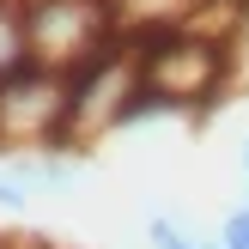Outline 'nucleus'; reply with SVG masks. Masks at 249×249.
Instances as JSON below:
<instances>
[{
  "instance_id": "nucleus-12",
  "label": "nucleus",
  "mask_w": 249,
  "mask_h": 249,
  "mask_svg": "<svg viewBox=\"0 0 249 249\" xmlns=\"http://www.w3.org/2000/svg\"><path fill=\"white\" fill-rule=\"evenodd\" d=\"M18 6H24V0H18Z\"/></svg>"
},
{
  "instance_id": "nucleus-3",
  "label": "nucleus",
  "mask_w": 249,
  "mask_h": 249,
  "mask_svg": "<svg viewBox=\"0 0 249 249\" xmlns=\"http://www.w3.org/2000/svg\"><path fill=\"white\" fill-rule=\"evenodd\" d=\"M24 31H31V61L61 79L85 73L122 43L109 0H24Z\"/></svg>"
},
{
  "instance_id": "nucleus-7",
  "label": "nucleus",
  "mask_w": 249,
  "mask_h": 249,
  "mask_svg": "<svg viewBox=\"0 0 249 249\" xmlns=\"http://www.w3.org/2000/svg\"><path fill=\"white\" fill-rule=\"evenodd\" d=\"M24 67H36L31 61V31H24V6L18 0H0V85L18 79Z\"/></svg>"
},
{
  "instance_id": "nucleus-5",
  "label": "nucleus",
  "mask_w": 249,
  "mask_h": 249,
  "mask_svg": "<svg viewBox=\"0 0 249 249\" xmlns=\"http://www.w3.org/2000/svg\"><path fill=\"white\" fill-rule=\"evenodd\" d=\"M0 177L18 182L24 195H73L85 177L79 152H31V158H0Z\"/></svg>"
},
{
  "instance_id": "nucleus-11",
  "label": "nucleus",
  "mask_w": 249,
  "mask_h": 249,
  "mask_svg": "<svg viewBox=\"0 0 249 249\" xmlns=\"http://www.w3.org/2000/svg\"><path fill=\"white\" fill-rule=\"evenodd\" d=\"M243 177H249V140H243Z\"/></svg>"
},
{
  "instance_id": "nucleus-4",
  "label": "nucleus",
  "mask_w": 249,
  "mask_h": 249,
  "mask_svg": "<svg viewBox=\"0 0 249 249\" xmlns=\"http://www.w3.org/2000/svg\"><path fill=\"white\" fill-rule=\"evenodd\" d=\"M67 134V79L49 67H24L0 85V158L61 152Z\"/></svg>"
},
{
  "instance_id": "nucleus-10",
  "label": "nucleus",
  "mask_w": 249,
  "mask_h": 249,
  "mask_svg": "<svg viewBox=\"0 0 249 249\" xmlns=\"http://www.w3.org/2000/svg\"><path fill=\"white\" fill-rule=\"evenodd\" d=\"M24 207H31V195H24L18 182H6V177H0V213H24Z\"/></svg>"
},
{
  "instance_id": "nucleus-9",
  "label": "nucleus",
  "mask_w": 249,
  "mask_h": 249,
  "mask_svg": "<svg viewBox=\"0 0 249 249\" xmlns=\"http://www.w3.org/2000/svg\"><path fill=\"white\" fill-rule=\"evenodd\" d=\"M219 249H249V207H231L219 225Z\"/></svg>"
},
{
  "instance_id": "nucleus-1",
  "label": "nucleus",
  "mask_w": 249,
  "mask_h": 249,
  "mask_svg": "<svg viewBox=\"0 0 249 249\" xmlns=\"http://www.w3.org/2000/svg\"><path fill=\"white\" fill-rule=\"evenodd\" d=\"M140 116H195L207 109L219 91L231 85V49L207 43L195 31H164V36H140Z\"/></svg>"
},
{
  "instance_id": "nucleus-2",
  "label": "nucleus",
  "mask_w": 249,
  "mask_h": 249,
  "mask_svg": "<svg viewBox=\"0 0 249 249\" xmlns=\"http://www.w3.org/2000/svg\"><path fill=\"white\" fill-rule=\"evenodd\" d=\"M140 49L122 36L104 61H91L85 73L67 79V134H61V152H91L104 134L128 128L134 109H140Z\"/></svg>"
},
{
  "instance_id": "nucleus-8",
  "label": "nucleus",
  "mask_w": 249,
  "mask_h": 249,
  "mask_svg": "<svg viewBox=\"0 0 249 249\" xmlns=\"http://www.w3.org/2000/svg\"><path fill=\"white\" fill-rule=\"evenodd\" d=\"M146 243L152 249H207V237H195L182 219H170V213H152L146 219Z\"/></svg>"
},
{
  "instance_id": "nucleus-6",
  "label": "nucleus",
  "mask_w": 249,
  "mask_h": 249,
  "mask_svg": "<svg viewBox=\"0 0 249 249\" xmlns=\"http://www.w3.org/2000/svg\"><path fill=\"white\" fill-rule=\"evenodd\" d=\"M116 6V31L128 43L140 36H164V31H189V18L201 12V0H109Z\"/></svg>"
}]
</instances>
